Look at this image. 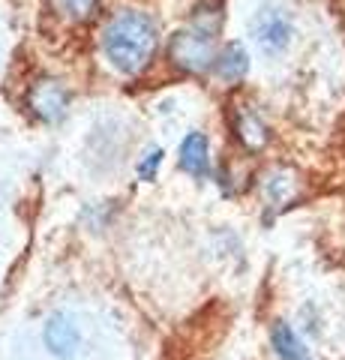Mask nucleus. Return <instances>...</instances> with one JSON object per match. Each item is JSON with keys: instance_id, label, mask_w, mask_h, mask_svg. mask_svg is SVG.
<instances>
[{"instance_id": "1", "label": "nucleus", "mask_w": 345, "mask_h": 360, "mask_svg": "<svg viewBox=\"0 0 345 360\" xmlns=\"http://www.w3.org/2000/svg\"><path fill=\"white\" fill-rule=\"evenodd\" d=\"M103 49H105V58L120 72L136 75L150 63L153 51H157V27H153V21L144 13L126 9V13L115 15L105 25Z\"/></svg>"}, {"instance_id": "2", "label": "nucleus", "mask_w": 345, "mask_h": 360, "mask_svg": "<svg viewBox=\"0 0 345 360\" xmlns=\"http://www.w3.org/2000/svg\"><path fill=\"white\" fill-rule=\"evenodd\" d=\"M219 30V13L216 9H198L186 27H181L171 37L169 45V58L186 72H198L214 58V39Z\"/></svg>"}, {"instance_id": "3", "label": "nucleus", "mask_w": 345, "mask_h": 360, "mask_svg": "<svg viewBox=\"0 0 345 360\" xmlns=\"http://www.w3.org/2000/svg\"><path fill=\"white\" fill-rule=\"evenodd\" d=\"M42 342L46 352L58 360H72L82 348V328L66 312H51L42 324Z\"/></svg>"}, {"instance_id": "4", "label": "nucleus", "mask_w": 345, "mask_h": 360, "mask_svg": "<svg viewBox=\"0 0 345 360\" xmlns=\"http://www.w3.org/2000/svg\"><path fill=\"white\" fill-rule=\"evenodd\" d=\"M252 39L267 54H280L292 39V21L280 9H261L252 21Z\"/></svg>"}, {"instance_id": "5", "label": "nucleus", "mask_w": 345, "mask_h": 360, "mask_svg": "<svg viewBox=\"0 0 345 360\" xmlns=\"http://www.w3.org/2000/svg\"><path fill=\"white\" fill-rule=\"evenodd\" d=\"M66 103H70V94H66L63 84L54 82V78H39V82L30 87V94H27V105L33 108V115L48 120V123L63 117Z\"/></svg>"}, {"instance_id": "6", "label": "nucleus", "mask_w": 345, "mask_h": 360, "mask_svg": "<svg viewBox=\"0 0 345 360\" xmlns=\"http://www.w3.org/2000/svg\"><path fill=\"white\" fill-rule=\"evenodd\" d=\"M271 345L280 360H313L306 342L297 336V330L288 321H276L271 328Z\"/></svg>"}, {"instance_id": "7", "label": "nucleus", "mask_w": 345, "mask_h": 360, "mask_svg": "<svg viewBox=\"0 0 345 360\" xmlns=\"http://www.w3.org/2000/svg\"><path fill=\"white\" fill-rule=\"evenodd\" d=\"M207 162H210L207 139L202 132H189L183 139V144H181V168L189 172L193 177H204L207 174Z\"/></svg>"}, {"instance_id": "8", "label": "nucleus", "mask_w": 345, "mask_h": 360, "mask_svg": "<svg viewBox=\"0 0 345 360\" xmlns=\"http://www.w3.org/2000/svg\"><path fill=\"white\" fill-rule=\"evenodd\" d=\"M214 70H216V75L222 78V82H240V78L247 75V70H249V58H247V51H243L237 42H231V45L222 49V54L214 60Z\"/></svg>"}, {"instance_id": "9", "label": "nucleus", "mask_w": 345, "mask_h": 360, "mask_svg": "<svg viewBox=\"0 0 345 360\" xmlns=\"http://www.w3.org/2000/svg\"><path fill=\"white\" fill-rule=\"evenodd\" d=\"M237 139L247 144L249 150H259L267 144V127L259 120V115L252 111H240L237 115Z\"/></svg>"}, {"instance_id": "10", "label": "nucleus", "mask_w": 345, "mask_h": 360, "mask_svg": "<svg viewBox=\"0 0 345 360\" xmlns=\"http://www.w3.org/2000/svg\"><path fill=\"white\" fill-rule=\"evenodd\" d=\"M99 0H48V9L66 21H84L96 13Z\"/></svg>"}, {"instance_id": "11", "label": "nucleus", "mask_w": 345, "mask_h": 360, "mask_svg": "<svg viewBox=\"0 0 345 360\" xmlns=\"http://www.w3.org/2000/svg\"><path fill=\"white\" fill-rule=\"evenodd\" d=\"M160 162H162V150H160V148H150L148 153L141 156V162L136 165L138 177H141V180H153V177H157V168H160Z\"/></svg>"}]
</instances>
